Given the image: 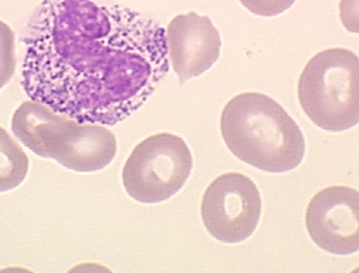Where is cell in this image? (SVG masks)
<instances>
[{
  "label": "cell",
  "mask_w": 359,
  "mask_h": 273,
  "mask_svg": "<svg viewBox=\"0 0 359 273\" xmlns=\"http://www.w3.org/2000/svg\"><path fill=\"white\" fill-rule=\"evenodd\" d=\"M192 168L194 157L184 138L159 133L134 148L123 170V182L133 199L159 204L184 188Z\"/></svg>",
  "instance_id": "5b68a950"
},
{
  "label": "cell",
  "mask_w": 359,
  "mask_h": 273,
  "mask_svg": "<svg viewBox=\"0 0 359 273\" xmlns=\"http://www.w3.org/2000/svg\"><path fill=\"white\" fill-rule=\"evenodd\" d=\"M220 133L236 158L264 173H288L306 155L300 127L281 104L262 93L233 97L222 112Z\"/></svg>",
  "instance_id": "7a4b0ae2"
},
{
  "label": "cell",
  "mask_w": 359,
  "mask_h": 273,
  "mask_svg": "<svg viewBox=\"0 0 359 273\" xmlns=\"http://www.w3.org/2000/svg\"><path fill=\"white\" fill-rule=\"evenodd\" d=\"M306 227L323 251L346 256L359 249V194L351 187L332 185L317 192L306 212Z\"/></svg>",
  "instance_id": "52a82bcc"
},
{
  "label": "cell",
  "mask_w": 359,
  "mask_h": 273,
  "mask_svg": "<svg viewBox=\"0 0 359 273\" xmlns=\"http://www.w3.org/2000/svg\"><path fill=\"white\" fill-rule=\"evenodd\" d=\"M165 40L168 59L181 83L206 73L220 58L219 30L208 16L195 12L173 18Z\"/></svg>",
  "instance_id": "ba28073f"
},
{
  "label": "cell",
  "mask_w": 359,
  "mask_h": 273,
  "mask_svg": "<svg viewBox=\"0 0 359 273\" xmlns=\"http://www.w3.org/2000/svg\"><path fill=\"white\" fill-rule=\"evenodd\" d=\"M12 130L32 152L76 173L104 170L118 149L115 134L102 124L76 121L32 98L15 112Z\"/></svg>",
  "instance_id": "3957f363"
},
{
  "label": "cell",
  "mask_w": 359,
  "mask_h": 273,
  "mask_svg": "<svg viewBox=\"0 0 359 273\" xmlns=\"http://www.w3.org/2000/svg\"><path fill=\"white\" fill-rule=\"evenodd\" d=\"M298 100L321 130L339 133L359 121V60L346 48L317 53L298 81Z\"/></svg>",
  "instance_id": "277c9868"
},
{
  "label": "cell",
  "mask_w": 359,
  "mask_h": 273,
  "mask_svg": "<svg viewBox=\"0 0 359 273\" xmlns=\"http://www.w3.org/2000/svg\"><path fill=\"white\" fill-rule=\"evenodd\" d=\"M29 173V157L19 142L0 127V192L18 188Z\"/></svg>",
  "instance_id": "9c48e42d"
},
{
  "label": "cell",
  "mask_w": 359,
  "mask_h": 273,
  "mask_svg": "<svg viewBox=\"0 0 359 273\" xmlns=\"http://www.w3.org/2000/svg\"><path fill=\"white\" fill-rule=\"evenodd\" d=\"M297 0H241V4L253 15L273 18L288 11Z\"/></svg>",
  "instance_id": "8fae6325"
},
{
  "label": "cell",
  "mask_w": 359,
  "mask_h": 273,
  "mask_svg": "<svg viewBox=\"0 0 359 273\" xmlns=\"http://www.w3.org/2000/svg\"><path fill=\"white\" fill-rule=\"evenodd\" d=\"M262 195L255 181L241 173H227L206 188L201 215L206 231L219 242L249 239L262 218Z\"/></svg>",
  "instance_id": "8992f818"
},
{
  "label": "cell",
  "mask_w": 359,
  "mask_h": 273,
  "mask_svg": "<svg viewBox=\"0 0 359 273\" xmlns=\"http://www.w3.org/2000/svg\"><path fill=\"white\" fill-rule=\"evenodd\" d=\"M16 72L15 33L5 22L0 20V90L13 77Z\"/></svg>",
  "instance_id": "30bf717a"
},
{
  "label": "cell",
  "mask_w": 359,
  "mask_h": 273,
  "mask_svg": "<svg viewBox=\"0 0 359 273\" xmlns=\"http://www.w3.org/2000/svg\"><path fill=\"white\" fill-rule=\"evenodd\" d=\"M23 43L26 94L80 123L124 121L169 72L165 29L105 0H44Z\"/></svg>",
  "instance_id": "6da1fadb"
}]
</instances>
